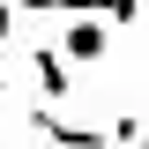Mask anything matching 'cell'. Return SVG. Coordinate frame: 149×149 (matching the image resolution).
<instances>
[{
    "mask_svg": "<svg viewBox=\"0 0 149 149\" xmlns=\"http://www.w3.org/2000/svg\"><path fill=\"white\" fill-rule=\"evenodd\" d=\"M104 52H112V30H104V22H90V15H67V22H60V60L97 67Z\"/></svg>",
    "mask_w": 149,
    "mask_h": 149,
    "instance_id": "1",
    "label": "cell"
},
{
    "mask_svg": "<svg viewBox=\"0 0 149 149\" xmlns=\"http://www.w3.org/2000/svg\"><path fill=\"white\" fill-rule=\"evenodd\" d=\"M30 67H37V104H60V97H67V60H60L52 45H37Z\"/></svg>",
    "mask_w": 149,
    "mask_h": 149,
    "instance_id": "2",
    "label": "cell"
},
{
    "mask_svg": "<svg viewBox=\"0 0 149 149\" xmlns=\"http://www.w3.org/2000/svg\"><path fill=\"white\" fill-rule=\"evenodd\" d=\"M134 149H149V127H142V134H134Z\"/></svg>",
    "mask_w": 149,
    "mask_h": 149,
    "instance_id": "3",
    "label": "cell"
},
{
    "mask_svg": "<svg viewBox=\"0 0 149 149\" xmlns=\"http://www.w3.org/2000/svg\"><path fill=\"white\" fill-rule=\"evenodd\" d=\"M0 90H8V82H0Z\"/></svg>",
    "mask_w": 149,
    "mask_h": 149,
    "instance_id": "4",
    "label": "cell"
}]
</instances>
